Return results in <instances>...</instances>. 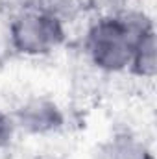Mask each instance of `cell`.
I'll list each match as a JSON object with an SVG mask.
<instances>
[{
	"mask_svg": "<svg viewBox=\"0 0 157 159\" xmlns=\"http://www.w3.org/2000/svg\"><path fill=\"white\" fill-rule=\"evenodd\" d=\"M150 26L154 24L146 15L133 11H124L118 17H98L87 32L85 50L98 69L120 72L129 67L137 37Z\"/></svg>",
	"mask_w": 157,
	"mask_h": 159,
	"instance_id": "6da1fadb",
	"label": "cell"
},
{
	"mask_svg": "<svg viewBox=\"0 0 157 159\" xmlns=\"http://www.w3.org/2000/svg\"><path fill=\"white\" fill-rule=\"evenodd\" d=\"M9 37L17 52L26 56H43L65 41V24L34 6L15 17L9 28Z\"/></svg>",
	"mask_w": 157,
	"mask_h": 159,
	"instance_id": "7a4b0ae2",
	"label": "cell"
},
{
	"mask_svg": "<svg viewBox=\"0 0 157 159\" xmlns=\"http://www.w3.org/2000/svg\"><path fill=\"white\" fill-rule=\"evenodd\" d=\"M17 124L30 133H46L63 124V113L54 102L35 98L17 111Z\"/></svg>",
	"mask_w": 157,
	"mask_h": 159,
	"instance_id": "3957f363",
	"label": "cell"
},
{
	"mask_svg": "<svg viewBox=\"0 0 157 159\" xmlns=\"http://www.w3.org/2000/svg\"><path fill=\"white\" fill-rule=\"evenodd\" d=\"M133 74L141 78H154L157 70V50H155V30L150 26L144 30L133 44V54L129 61Z\"/></svg>",
	"mask_w": 157,
	"mask_h": 159,
	"instance_id": "277c9868",
	"label": "cell"
},
{
	"mask_svg": "<svg viewBox=\"0 0 157 159\" xmlns=\"http://www.w3.org/2000/svg\"><path fill=\"white\" fill-rule=\"evenodd\" d=\"M105 159H152L148 148L131 135H117L104 150Z\"/></svg>",
	"mask_w": 157,
	"mask_h": 159,
	"instance_id": "5b68a950",
	"label": "cell"
},
{
	"mask_svg": "<svg viewBox=\"0 0 157 159\" xmlns=\"http://www.w3.org/2000/svg\"><path fill=\"white\" fill-rule=\"evenodd\" d=\"M35 7L61 24L76 20L85 9L83 0H37Z\"/></svg>",
	"mask_w": 157,
	"mask_h": 159,
	"instance_id": "8992f818",
	"label": "cell"
},
{
	"mask_svg": "<svg viewBox=\"0 0 157 159\" xmlns=\"http://www.w3.org/2000/svg\"><path fill=\"white\" fill-rule=\"evenodd\" d=\"M129 0H83V6L96 17H118L128 11Z\"/></svg>",
	"mask_w": 157,
	"mask_h": 159,
	"instance_id": "52a82bcc",
	"label": "cell"
},
{
	"mask_svg": "<svg viewBox=\"0 0 157 159\" xmlns=\"http://www.w3.org/2000/svg\"><path fill=\"white\" fill-rule=\"evenodd\" d=\"M9 137H11V122L0 115V150L7 144Z\"/></svg>",
	"mask_w": 157,
	"mask_h": 159,
	"instance_id": "ba28073f",
	"label": "cell"
}]
</instances>
